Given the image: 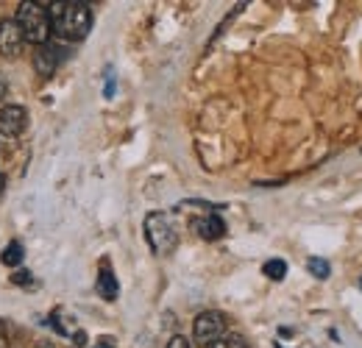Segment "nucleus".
Here are the masks:
<instances>
[{"label": "nucleus", "mask_w": 362, "mask_h": 348, "mask_svg": "<svg viewBox=\"0 0 362 348\" xmlns=\"http://www.w3.org/2000/svg\"><path fill=\"white\" fill-rule=\"evenodd\" d=\"M0 153H3V139H0Z\"/></svg>", "instance_id": "19"}, {"label": "nucleus", "mask_w": 362, "mask_h": 348, "mask_svg": "<svg viewBox=\"0 0 362 348\" xmlns=\"http://www.w3.org/2000/svg\"><path fill=\"white\" fill-rule=\"evenodd\" d=\"M64 47H59V45L47 42V45H40L37 50H34V67H37V73L42 76V79H50L53 73H56V67H59V62H62V53Z\"/></svg>", "instance_id": "7"}, {"label": "nucleus", "mask_w": 362, "mask_h": 348, "mask_svg": "<svg viewBox=\"0 0 362 348\" xmlns=\"http://www.w3.org/2000/svg\"><path fill=\"white\" fill-rule=\"evenodd\" d=\"M307 270H310L315 279H329V276H332V265L326 260H320V257H310V260H307Z\"/></svg>", "instance_id": "12"}, {"label": "nucleus", "mask_w": 362, "mask_h": 348, "mask_svg": "<svg viewBox=\"0 0 362 348\" xmlns=\"http://www.w3.org/2000/svg\"><path fill=\"white\" fill-rule=\"evenodd\" d=\"M168 348H192V346H189V340H187V337H181V335H176V337H170V343H168Z\"/></svg>", "instance_id": "14"}, {"label": "nucleus", "mask_w": 362, "mask_h": 348, "mask_svg": "<svg viewBox=\"0 0 362 348\" xmlns=\"http://www.w3.org/2000/svg\"><path fill=\"white\" fill-rule=\"evenodd\" d=\"M95 348H115V346H112V343H109V340L103 337V340H100V343H98V346H95Z\"/></svg>", "instance_id": "16"}, {"label": "nucleus", "mask_w": 362, "mask_h": 348, "mask_svg": "<svg viewBox=\"0 0 362 348\" xmlns=\"http://www.w3.org/2000/svg\"><path fill=\"white\" fill-rule=\"evenodd\" d=\"M42 348H47V346H42Z\"/></svg>", "instance_id": "21"}, {"label": "nucleus", "mask_w": 362, "mask_h": 348, "mask_svg": "<svg viewBox=\"0 0 362 348\" xmlns=\"http://www.w3.org/2000/svg\"><path fill=\"white\" fill-rule=\"evenodd\" d=\"M28 126V112L17 103H8L0 109V139H17Z\"/></svg>", "instance_id": "5"}, {"label": "nucleus", "mask_w": 362, "mask_h": 348, "mask_svg": "<svg viewBox=\"0 0 362 348\" xmlns=\"http://www.w3.org/2000/svg\"><path fill=\"white\" fill-rule=\"evenodd\" d=\"M98 293H100L106 301H115V298L120 296V284H117L112 267H100V273H98Z\"/></svg>", "instance_id": "9"}, {"label": "nucleus", "mask_w": 362, "mask_h": 348, "mask_svg": "<svg viewBox=\"0 0 362 348\" xmlns=\"http://www.w3.org/2000/svg\"><path fill=\"white\" fill-rule=\"evenodd\" d=\"M262 273H265L268 279H273V282H281V279L287 276V262L284 260H268L265 265H262Z\"/></svg>", "instance_id": "11"}, {"label": "nucleus", "mask_w": 362, "mask_h": 348, "mask_svg": "<svg viewBox=\"0 0 362 348\" xmlns=\"http://www.w3.org/2000/svg\"><path fill=\"white\" fill-rule=\"evenodd\" d=\"M17 25L23 28V37H25V42H34L37 47L40 45H47L50 42V17H47V8L42 3H20V8H17Z\"/></svg>", "instance_id": "2"}, {"label": "nucleus", "mask_w": 362, "mask_h": 348, "mask_svg": "<svg viewBox=\"0 0 362 348\" xmlns=\"http://www.w3.org/2000/svg\"><path fill=\"white\" fill-rule=\"evenodd\" d=\"M192 231L201 237V240H221L226 234V223L218 218V215H201V218H192Z\"/></svg>", "instance_id": "8"}, {"label": "nucleus", "mask_w": 362, "mask_h": 348, "mask_svg": "<svg viewBox=\"0 0 362 348\" xmlns=\"http://www.w3.org/2000/svg\"><path fill=\"white\" fill-rule=\"evenodd\" d=\"M209 348H248V340L243 335H234V332H226L218 343H212Z\"/></svg>", "instance_id": "13"}, {"label": "nucleus", "mask_w": 362, "mask_h": 348, "mask_svg": "<svg viewBox=\"0 0 362 348\" xmlns=\"http://www.w3.org/2000/svg\"><path fill=\"white\" fill-rule=\"evenodd\" d=\"M360 290H362V279H360Z\"/></svg>", "instance_id": "20"}, {"label": "nucleus", "mask_w": 362, "mask_h": 348, "mask_svg": "<svg viewBox=\"0 0 362 348\" xmlns=\"http://www.w3.org/2000/svg\"><path fill=\"white\" fill-rule=\"evenodd\" d=\"M50 28L64 42H81L92 28V8L87 3H50Z\"/></svg>", "instance_id": "1"}, {"label": "nucleus", "mask_w": 362, "mask_h": 348, "mask_svg": "<svg viewBox=\"0 0 362 348\" xmlns=\"http://www.w3.org/2000/svg\"><path fill=\"white\" fill-rule=\"evenodd\" d=\"M3 95H6V81L0 79V98H3Z\"/></svg>", "instance_id": "18"}, {"label": "nucleus", "mask_w": 362, "mask_h": 348, "mask_svg": "<svg viewBox=\"0 0 362 348\" xmlns=\"http://www.w3.org/2000/svg\"><path fill=\"white\" fill-rule=\"evenodd\" d=\"M145 240H148V245H151L153 254H159V257L170 254L179 245V231H176V223L170 220V215L151 212L145 218Z\"/></svg>", "instance_id": "3"}, {"label": "nucleus", "mask_w": 362, "mask_h": 348, "mask_svg": "<svg viewBox=\"0 0 362 348\" xmlns=\"http://www.w3.org/2000/svg\"><path fill=\"white\" fill-rule=\"evenodd\" d=\"M23 47H25V37L17 20H0V53L6 59H17Z\"/></svg>", "instance_id": "6"}, {"label": "nucleus", "mask_w": 362, "mask_h": 348, "mask_svg": "<svg viewBox=\"0 0 362 348\" xmlns=\"http://www.w3.org/2000/svg\"><path fill=\"white\" fill-rule=\"evenodd\" d=\"M223 335H226V318H223V312H215V309L201 312L195 318V323H192V340L198 346L209 348L212 343H218Z\"/></svg>", "instance_id": "4"}, {"label": "nucleus", "mask_w": 362, "mask_h": 348, "mask_svg": "<svg viewBox=\"0 0 362 348\" xmlns=\"http://www.w3.org/2000/svg\"><path fill=\"white\" fill-rule=\"evenodd\" d=\"M11 282H14V284H31V273L20 270V273H14V276H11Z\"/></svg>", "instance_id": "15"}, {"label": "nucleus", "mask_w": 362, "mask_h": 348, "mask_svg": "<svg viewBox=\"0 0 362 348\" xmlns=\"http://www.w3.org/2000/svg\"><path fill=\"white\" fill-rule=\"evenodd\" d=\"M23 257H25V254H23V245H20V243H8V245L3 248V254H0V262L8 265V267H17V265L23 262Z\"/></svg>", "instance_id": "10"}, {"label": "nucleus", "mask_w": 362, "mask_h": 348, "mask_svg": "<svg viewBox=\"0 0 362 348\" xmlns=\"http://www.w3.org/2000/svg\"><path fill=\"white\" fill-rule=\"evenodd\" d=\"M3 190H6V175L0 173V195H3Z\"/></svg>", "instance_id": "17"}]
</instances>
